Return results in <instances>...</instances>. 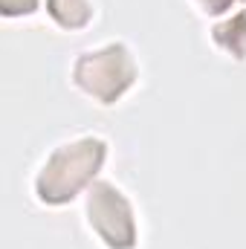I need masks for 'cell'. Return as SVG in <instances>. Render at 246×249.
Listing matches in <instances>:
<instances>
[{
  "mask_svg": "<svg viewBox=\"0 0 246 249\" xmlns=\"http://www.w3.org/2000/svg\"><path fill=\"white\" fill-rule=\"evenodd\" d=\"M107 142L99 136H78L58 145L35 177V194L47 206H61L84 188L105 162Z\"/></svg>",
  "mask_w": 246,
  "mask_h": 249,
  "instance_id": "1",
  "label": "cell"
},
{
  "mask_svg": "<svg viewBox=\"0 0 246 249\" xmlns=\"http://www.w3.org/2000/svg\"><path fill=\"white\" fill-rule=\"evenodd\" d=\"M38 9V0H3V15H29Z\"/></svg>",
  "mask_w": 246,
  "mask_h": 249,
  "instance_id": "6",
  "label": "cell"
},
{
  "mask_svg": "<svg viewBox=\"0 0 246 249\" xmlns=\"http://www.w3.org/2000/svg\"><path fill=\"white\" fill-rule=\"evenodd\" d=\"M211 38L235 58H246V9L229 18L226 23H217L211 29Z\"/></svg>",
  "mask_w": 246,
  "mask_h": 249,
  "instance_id": "4",
  "label": "cell"
},
{
  "mask_svg": "<svg viewBox=\"0 0 246 249\" xmlns=\"http://www.w3.org/2000/svg\"><path fill=\"white\" fill-rule=\"evenodd\" d=\"M197 3H200L206 12H211V15H220V12H226L235 0H197Z\"/></svg>",
  "mask_w": 246,
  "mask_h": 249,
  "instance_id": "7",
  "label": "cell"
},
{
  "mask_svg": "<svg viewBox=\"0 0 246 249\" xmlns=\"http://www.w3.org/2000/svg\"><path fill=\"white\" fill-rule=\"evenodd\" d=\"M87 220L93 232L110 249H133L136 247V223L133 209L124 200L119 188L110 183H96L87 194Z\"/></svg>",
  "mask_w": 246,
  "mask_h": 249,
  "instance_id": "3",
  "label": "cell"
},
{
  "mask_svg": "<svg viewBox=\"0 0 246 249\" xmlns=\"http://www.w3.org/2000/svg\"><path fill=\"white\" fill-rule=\"evenodd\" d=\"M139 70L124 44H105L99 50L81 53L72 64V81L99 105H113L136 81Z\"/></svg>",
  "mask_w": 246,
  "mask_h": 249,
  "instance_id": "2",
  "label": "cell"
},
{
  "mask_svg": "<svg viewBox=\"0 0 246 249\" xmlns=\"http://www.w3.org/2000/svg\"><path fill=\"white\" fill-rule=\"evenodd\" d=\"M50 15L64 29H81L93 18V3L90 0H47Z\"/></svg>",
  "mask_w": 246,
  "mask_h": 249,
  "instance_id": "5",
  "label": "cell"
}]
</instances>
